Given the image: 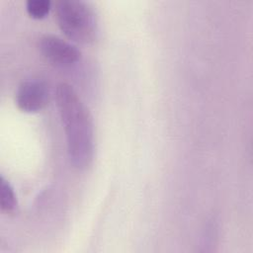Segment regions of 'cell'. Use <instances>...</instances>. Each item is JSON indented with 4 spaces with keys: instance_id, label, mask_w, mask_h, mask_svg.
Here are the masks:
<instances>
[{
    "instance_id": "obj_6",
    "label": "cell",
    "mask_w": 253,
    "mask_h": 253,
    "mask_svg": "<svg viewBox=\"0 0 253 253\" xmlns=\"http://www.w3.org/2000/svg\"><path fill=\"white\" fill-rule=\"evenodd\" d=\"M51 8L49 0H28L26 9L28 14L35 19H42L45 17Z\"/></svg>"
},
{
    "instance_id": "obj_2",
    "label": "cell",
    "mask_w": 253,
    "mask_h": 253,
    "mask_svg": "<svg viewBox=\"0 0 253 253\" xmlns=\"http://www.w3.org/2000/svg\"><path fill=\"white\" fill-rule=\"evenodd\" d=\"M56 21L61 32L73 42H93L98 34L95 11L82 0H59L55 4Z\"/></svg>"
},
{
    "instance_id": "obj_5",
    "label": "cell",
    "mask_w": 253,
    "mask_h": 253,
    "mask_svg": "<svg viewBox=\"0 0 253 253\" xmlns=\"http://www.w3.org/2000/svg\"><path fill=\"white\" fill-rule=\"evenodd\" d=\"M0 208L6 213H12L17 208V198L10 183L1 175L0 177Z\"/></svg>"
},
{
    "instance_id": "obj_1",
    "label": "cell",
    "mask_w": 253,
    "mask_h": 253,
    "mask_svg": "<svg viewBox=\"0 0 253 253\" xmlns=\"http://www.w3.org/2000/svg\"><path fill=\"white\" fill-rule=\"evenodd\" d=\"M55 102L65 131L69 161L75 168L84 170L94 158L92 117L79 95L67 83L56 86Z\"/></svg>"
},
{
    "instance_id": "obj_4",
    "label": "cell",
    "mask_w": 253,
    "mask_h": 253,
    "mask_svg": "<svg viewBox=\"0 0 253 253\" xmlns=\"http://www.w3.org/2000/svg\"><path fill=\"white\" fill-rule=\"evenodd\" d=\"M49 99L47 84L40 79L23 81L16 92L15 102L17 107L27 113H36L42 110Z\"/></svg>"
},
{
    "instance_id": "obj_3",
    "label": "cell",
    "mask_w": 253,
    "mask_h": 253,
    "mask_svg": "<svg viewBox=\"0 0 253 253\" xmlns=\"http://www.w3.org/2000/svg\"><path fill=\"white\" fill-rule=\"evenodd\" d=\"M39 49L49 62L59 66H69L79 61L81 52L76 45L51 34L39 39Z\"/></svg>"
}]
</instances>
